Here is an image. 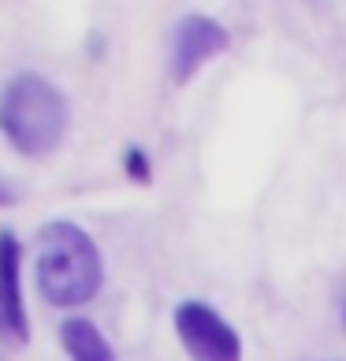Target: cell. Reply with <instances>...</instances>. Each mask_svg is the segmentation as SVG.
I'll return each instance as SVG.
<instances>
[{
    "label": "cell",
    "instance_id": "1",
    "mask_svg": "<svg viewBox=\"0 0 346 361\" xmlns=\"http://www.w3.org/2000/svg\"><path fill=\"white\" fill-rule=\"evenodd\" d=\"M104 261L97 243L75 220H49L37 231V290L56 310H75L97 298Z\"/></svg>",
    "mask_w": 346,
    "mask_h": 361
},
{
    "label": "cell",
    "instance_id": "2",
    "mask_svg": "<svg viewBox=\"0 0 346 361\" xmlns=\"http://www.w3.org/2000/svg\"><path fill=\"white\" fill-rule=\"evenodd\" d=\"M71 123L68 97L37 71H19L0 86V135L23 157L42 160L60 149Z\"/></svg>",
    "mask_w": 346,
    "mask_h": 361
},
{
    "label": "cell",
    "instance_id": "3",
    "mask_svg": "<svg viewBox=\"0 0 346 361\" xmlns=\"http://www.w3.org/2000/svg\"><path fill=\"white\" fill-rule=\"evenodd\" d=\"M231 49L228 26H220L209 16H183L168 34V75L175 86H186L190 78L205 68L209 60H216L220 52Z\"/></svg>",
    "mask_w": 346,
    "mask_h": 361
},
{
    "label": "cell",
    "instance_id": "4",
    "mask_svg": "<svg viewBox=\"0 0 346 361\" xmlns=\"http://www.w3.org/2000/svg\"><path fill=\"white\" fill-rule=\"evenodd\" d=\"M175 336L190 361H242V339L209 302L175 305Z\"/></svg>",
    "mask_w": 346,
    "mask_h": 361
},
{
    "label": "cell",
    "instance_id": "5",
    "mask_svg": "<svg viewBox=\"0 0 346 361\" xmlns=\"http://www.w3.org/2000/svg\"><path fill=\"white\" fill-rule=\"evenodd\" d=\"M23 246L11 231H0V343L26 346L30 343V317L23 305V283H19Z\"/></svg>",
    "mask_w": 346,
    "mask_h": 361
},
{
    "label": "cell",
    "instance_id": "6",
    "mask_svg": "<svg viewBox=\"0 0 346 361\" xmlns=\"http://www.w3.org/2000/svg\"><path fill=\"white\" fill-rule=\"evenodd\" d=\"M60 343L71 361H119L112 343L101 336V328L86 317H71L60 324Z\"/></svg>",
    "mask_w": 346,
    "mask_h": 361
},
{
    "label": "cell",
    "instance_id": "7",
    "mask_svg": "<svg viewBox=\"0 0 346 361\" xmlns=\"http://www.w3.org/2000/svg\"><path fill=\"white\" fill-rule=\"evenodd\" d=\"M123 171L130 183L138 186H149L153 183V164H149V153L142 149V145H127L123 149Z\"/></svg>",
    "mask_w": 346,
    "mask_h": 361
},
{
    "label": "cell",
    "instance_id": "8",
    "mask_svg": "<svg viewBox=\"0 0 346 361\" xmlns=\"http://www.w3.org/2000/svg\"><path fill=\"white\" fill-rule=\"evenodd\" d=\"M11 202H16V194H11V190H8V186H4V183H0V209H4V205H11Z\"/></svg>",
    "mask_w": 346,
    "mask_h": 361
},
{
    "label": "cell",
    "instance_id": "9",
    "mask_svg": "<svg viewBox=\"0 0 346 361\" xmlns=\"http://www.w3.org/2000/svg\"><path fill=\"white\" fill-rule=\"evenodd\" d=\"M342 328H346V305H342Z\"/></svg>",
    "mask_w": 346,
    "mask_h": 361
}]
</instances>
